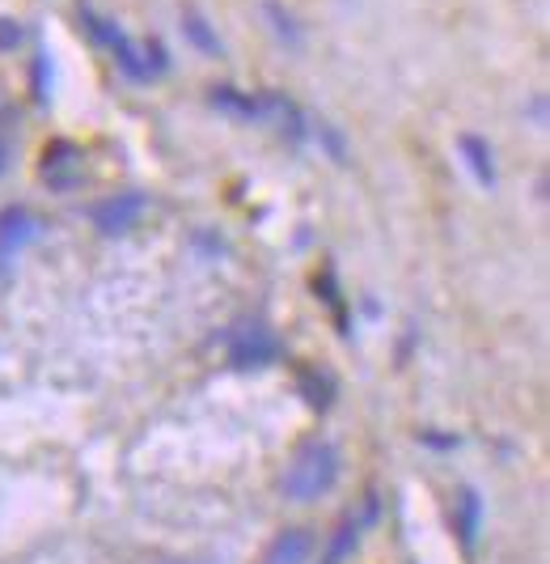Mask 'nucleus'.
Masks as SVG:
<instances>
[{
	"label": "nucleus",
	"instance_id": "obj_1",
	"mask_svg": "<svg viewBox=\"0 0 550 564\" xmlns=\"http://www.w3.org/2000/svg\"><path fill=\"white\" fill-rule=\"evenodd\" d=\"M339 476V454L330 451L327 442H314V446H305L297 454V463L288 467V476H284V488H288V497L293 501H314V497H322L330 484Z\"/></svg>",
	"mask_w": 550,
	"mask_h": 564
},
{
	"label": "nucleus",
	"instance_id": "obj_2",
	"mask_svg": "<svg viewBox=\"0 0 550 564\" xmlns=\"http://www.w3.org/2000/svg\"><path fill=\"white\" fill-rule=\"evenodd\" d=\"M305 556H309V535L305 531H284L267 547V561L263 564H305Z\"/></svg>",
	"mask_w": 550,
	"mask_h": 564
},
{
	"label": "nucleus",
	"instance_id": "obj_3",
	"mask_svg": "<svg viewBox=\"0 0 550 564\" xmlns=\"http://www.w3.org/2000/svg\"><path fill=\"white\" fill-rule=\"evenodd\" d=\"M136 213H140V196L110 199V204H102V208H98V226L107 229V234H114V229H128Z\"/></svg>",
	"mask_w": 550,
	"mask_h": 564
},
{
	"label": "nucleus",
	"instance_id": "obj_4",
	"mask_svg": "<svg viewBox=\"0 0 550 564\" xmlns=\"http://www.w3.org/2000/svg\"><path fill=\"white\" fill-rule=\"evenodd\" d=\"M462 153H466L470 170L479 174V183L483 187H492L495 183V166H492V149L479 141V137H462Z\"/></svg>",
	"mask_w": 550,
	"mask_h": 564
},
{
	"label": "nucleus",
	"instance_id": "obj_5",
	"mask_svg": "<svg viewBox=\"0 0 550 564\" xmlns=\"http://www.w3.org/2000/svg\"><path fill=\"white\" fill-rule=\"evenodd\" d=\"M26 234H30L26 213H4V226H0V254H9L13 247H22Z\"/></svg>",
	"mask_w": 550,
	"mask_h": 564
},
{
	"label": "nucleus",
	"instance_id": "obj_6",
	"mask_svg": "<svg viewBox=\"0 0 550 564\" xmlns=\"http://www.w3.org/2000/svg\"><path fill=\"white\" fill-rule=\"evenodd\" d=\"M474 531H479V497L474 492H462V539H474Z\"/></svg>",
	"mask_w": 550,
	"mask_h": 564
}]
</instances>
